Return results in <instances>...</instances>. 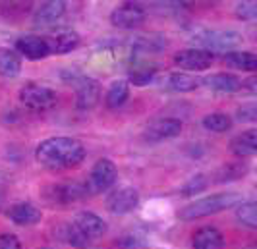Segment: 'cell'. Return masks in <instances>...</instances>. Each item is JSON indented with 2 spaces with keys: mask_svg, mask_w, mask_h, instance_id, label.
Wrapping results in <instances>:
<instances>
[{
  "mask_svg": "<svg viewBox=\"0 0 257 249\" xmlns=\"http://www.w3.org/2000/svg\"><path fill=\"white\" fill-rule=\"evenodd\" d=\"M35 158L47 170H72L85 160V147L74 137H64V135L49 137L37 145Z\"/></svg>",
  "mask_w": 257,
  "mask_h": 249,
  "instance_id": "obj_1",
  "label": "cell"
},
{
  "mask_svg": "<svg viewBox=\"0 0 257 249\" xmlns=\"http://www.w3.org/2000/svg\"><path fill=\"white\" fill-rule=\"evenodd\" d=\"M242 193H236V191H222V193H213V195H207L203 199H195L193 203H188L184 209H180L178 216L180 220H197V218H205L211 214H217L226 209H232L236 205L242 203Z\"/></svg>",
  "mask_w": 257,
  "mask_h": 249,
  "instance_id": "obj_2",
  "label": "cell"
},
{
  "mask_svg": "<svg viewBox=\"0 0 257 249\" xmlns=\"http://www.w3.org/2000/svg\"><path fill=\"white\" fill-rule=\"evenodd\" d=\"M193 45L201 51H230L244 43V37L238 31L230 29H197L190 37Z\"/></svg>",
  "mask_w": 257,
  "mask_h": 249,
  "instance_id": "obj_3",
  "label": "cell"
},
{
  "mask_svg": "<svg viewBox=\"0 0 257 249\" xmlns=\"http://www.w3.org/2000/svg\"><path fill=\"white\" fill-rule=\"evenodd\" d=\"M20 101H22V105L26 106L27 110L45 112V110H51L52 106H56L58 95H56L54 89L47 87V85L29 81L20 89Z\"/></svg>",
  "mask_w": 257,
  "mask_h": 249,
  "instance_id": "obj_4",
  "label": "cell"
},
{
  "mask_svg": "<svg viewBox=\"0 0 257 249\" xmlns=\"http://www.w3.org/2000/svg\"><path fill=\"white\" fill-rule=\"evenodd\" d=\"M74 78V87H76V108L81 112H89L101 101V83L97 79L89 78V76H79V74H72Z\"/></svg>",
  "mask_w": 257,
  "mask_h": 249,
  "instance_id": "obj_5",
  "label": "cell"
},
{
  "mask_svg": "<svg viewBox=\"0 0 257 249\" xmlns=\"http://www.w3.org/2000/svg\"><path fill=\"white\" fill-rule=\"evenodd\" d=\"M116 178H118V168L112 160L108 158H101L93 164V168L89 172V178L85 182L87 187V193L95 195V193H103L108 187H112L116 184Z\"/></svg>",
  "mask_w": 257,
  "mask_h": 249,
  "instance_id": "obj_6",
  "label": "cell"
},
{
  "mask_svg": "<svg viewBox=\"0 0 257 249\" xmlns=\"http://www.w3.org/2000/svg\"><path fill=\"white\" fill-rule=\"evenodd\" d=\"M87 195L89 193H87L85 182H77V180L47 185V189L43 191V197L52 205H70V203H76Z\"/></svg>",
  "mask_w": 257,
  "mask_h": 249,
  "instance_id": "obj_7",
  "label": "cell"
},
{
  "mask_svg": "<svg viewBox=\"0 0 257 249\" xmlns=\"http://www.w3.org/2000/svg\"><path fill=\"white\" fill-rule=\"evenodd\" d=\"M145 18H147V12L143 6L126 2V4L116 6L110 12V24L116 29H138L145 24Z\"/></svg>",
  "mask_w": 257,
  "mask_h": 249,
  "instance_id": "obj_8",
  "label": "cell"
},
{
  "mask_svg": "<svg viewBox=\"0 0 257 249\" xmlns=\"http://www.w3.org/2000/svg\"><path fill=\"white\" fill-rule=\"evenodd\" d=\"M182 133V122L176 118H159L151 122L142 133L145 143H161L167 139H174Z\"/></svg>",
  "mask_w": 257,
  "mask_h": 249,
  "instance_id": "obj_9",
  "label": "cell"
},
{
  "mask_svg": "<svg viewBox=\"0 0 257 249\" xmlns=\"http://www.w3.org/2000/svg\"><path fill=\"white\" fill-rule=\"evenodd\" d=\"M104 205H106L108 212H112V214H128L134 209H138L140 193H138V189L128 187V185L126 187H116L106 195Z\"/></svg>",
  "mask_w": 257,
  "mask_h": 249,
  "instance_id": "obj_10",
  "label": "cell"
},
{
  "mask_svg": "<svg viewBox=\"0 0 257 249\" xmlns=\"http://www.w3.org/2000/svg\"><path fill=\"white\" fill-rule=\"evenodd\" d=\"M213 60H215L213 53H207L201 49H186L174 54V64L188 72H203L213 66Z\"/></svg>",
  "mask_w": 257,
  "mask_h": 249,
  "instance_id": "obj_11",
  "label": "cell"
},
{
  "mask_svg": "<svg viewBox=\"0 0 257 249\" xmlns=\"http://www.w3.org/2000/svg\"><path fill=\"white\" fill-rule=\"evenodd\" d=\"M74 224L77 226V230L87 237V239H97V237H103L108 230V226L103 218L91 210H79L74 218Z\"/></svg>",
  "mask_w": 257,
  "mask_h": 249,
  "instance_id": "obj_12",
  "label": "cell"
},
{
  "mask_svg": "<svg viewBox=\"0 0 257 249\" xmlns=\"http://www.w3.org/2000/svg\"><path fill=\"white\" fill-rule=\"evenodd\" d=\"M6 216L14 224H18V226H33V224L41 222L43 212H41L39 207H35L29 201H18V203H14V205L8 207Z\"/></svg>",
  "mask_w": 257,
  "mask_h": 249,
  "instance_id": "obj_13",
  "label": "cell"
},
{
  "mask_svg": "<svg viewBox=\"0 0 257 249\" xmlns=\"http://www.w3.org/2000/svg\"><path fill=\"white\" fill-rule=\"evenodd\" d=\"M16 51L26 56L29 60H41V58H47L51 51H49V45L45 37H39V35H24L16 41Z\"/></svg>",
  "mask_w": 257,
  "mask_h": 249,
  "instance_id": "obj_14",
  "label": "cell"
},
{
  "mask_svg": "<svg viewBox=\"0 0 257 249\" xmlns=\"http://www.w3.org/2000/svg\"><path fill=\"white\" fill-rule=\"evenodd\" d=\"M45 39H47V45H49L51 54L74 53L77 47L81 45V37L77 35L76 31H70V29L58 31V33H54L51 37H45Z\"/></svg>",
  "mask_w": 257,
  "mask_h": 249,
  "instance_id": "obj_15",
  "label": "cell"
},
{
  "mask_svg": "<svg viewBox=\"0 0 257 249\" xmlns=\"http://www.w3.org/2000/svg\"><path fill=\"white\" fill-rule=\"evenodd\" d=\"M66 12V2L62 0H49L45 4H41L35 12L33 24L37 27H49L54 26Z\"/></svg>",
  "mask_w": 257,
  "mask_h": 249,
  "instance_id": "obj_16",
  "label": "cell"
},
{
  "mask_svg": "<svg viewBox=\"0 0 257 249\" xmlns=\"http://www.w3.org/2000/svg\"><path fill=\"white\" fill-rule=\"evenodd\" d=\"M203 85L209 87L215 93H236L242 89V81L236 78L234 74H226V72H219V74H211L203 78Z\"/></svg>",
  "mask_w": 257,
  "mask_h": 249,
  "instance_id": "obj_17",
  "label": "cell"
},
{
  "mask_svg": "<svg viewBox=\"0 0 257 249\" xmlns=\"http://www.w3.org/2000/svg\"><path fill=\"white\" fill-rule=\"evenodd\" d=\"M193 249H222L224 247V237L217 228L203 226L199 228L192 237Z\"/></svg>",
  "mask_w": 257,
  "mask_h": 249,
  "instance_id": "obj_18",
  "label": "cell"
},
{
  "mask_svg": "<svg viewBox=\"0 0 257 249\" xmlns=\"http://www.w3.org/2000/svg\"><path fill=\"white\" fill-rule=\"evenodd\" d=\"M230 151L232 155L244 158V157H253L257 153V131L255 128L244 131L240 135H236L230 141Z\"/></svg>",
  "mask_w": 257,
  "mask_h": 249,
  "instance_id": "obj_19",
  "label": "cell"
},
{
  "mask_svg": "<svg viewBox=\"0 0 257 249\" xmlns=\"http://www.w3.org/2000/svg\"><path fill=\"white\" fill-rule=\"evenodd\" d=\"M224 64L242 70V72H255L257 70V56L249 51H230L224 54Z\"/></svg>",
  "mask_w": 257,
  "mask_h": 249,
  "instance_id": "obj_20",
  "label": "cell"
},
{
  "mask_svg": "<svg viewBox=\"0 0 257 249\" xmlns=\"http://www.w3.org/2000/svg\"><path fill=\"white\" fill-rule=\"evenodd\" d=\"M130 97V83L120 79V81H114L108 89H106V95H104V105L108 110H116L128 101Z\"/></svg>",
  "mask_w": 257,
  "mask_h": 249,
  "instance_id": "obj_21",
  "label": "cell"
},
{
  "mask_svg": "<svg viewBox=\"0 0 257 249\" xmlns=\"http://www.w3.org/2000/svg\"><path fill=\"white\" fill-rule=\"evenodd\" d=\"M22 72V58L16 51L0 49V76L12 79L18 78Z\"/></svg>",
  "mask_w": 257,
  "mask_h": 249,
  "instance_id": "obj_22",
  "label": "cell"
},
{
  "mask_svg": "<svg viewBox=\"0 0 257 249\" xmlns=\"http://www.w3.org/2000/svg\"><path fill=\"white\" fill-rule=\"evenodd\" d=\"M56 237H60L64 243L72 245V247H77V249H85L91 243V239H87V237L83 236V234L77 230V226L74 222L58 226V228H56Z\"/></svg>",
  "mask_w": 257,
  "mask_h": 249,
  "instance_id": "obj_23",
  "label": "cell"
},
{
  "mask_svg": "<svg viewBox=\"0 0 257 249\" xmlns=\"http://www.w3.org/2000/svg\"><path fill=\"white\" fill-rule=\"evenodd\" d=\"M155 76H157V66L145 64V62L136 64L132 70H130V74H128L130 83H134V85H138V87L149 85V83L155 79Z\"/></svg>",
  "mask_w": 257,
  "mask_h": 249,
  "instance_id": "obj_24",
  "label": "cell"
},
{
  "mask_svg": "<svg viewBox=\"0 0 257 249\" xmlns=\"http://www.w3.org/2000/svg\"><path fill=\"white\" fill-rule=\"evenodd\" d=\"M215 174H217L215 182H219V184H224V182H234V180H240V178H244L245 174H247V164L242 162V160L228 162V164H224L222 168H219Z\"/></svg>",
  "mask_w": 257,
  "mask_h": 249,
  "instance_id": "obj_25",
  "label": "cell"
},
{
  "mask_svg": "<svg viewBox=\"0 0 257 249\" xmlns=\"http://www.w3.org/2000/svg\"><path fill=\"white\" fill-rule=\"evenodd\" d=\"M203 128L209 131H215V133H224L232 128V118L224 112H213V114H207L201 120Z\"/></svg>",
  "mask_w": 257,
  "mask_h": 249,
  "instance_id": "obj_26",
  "label": "cell"
},
{
  "mask_svg": "<svg viewBox=\"0 0 257 249\" xmlns=\"http://www.w3.org/2000/svg\"><path fill=\"white\" fill-rule=\"evenodd\" d=\"M168 45V41L165 37H161V35H149V37H138V39L134 41V51H138V53H159V51H163L165 47Z\"/></svg>",
  "mask_w": 257,
  "mask_h": 249,
  "instance_id": "obj_27",
  "label": "cell"
},
{
  "mask_svg": "<svg viewBox=\"0 0 257 249\" xmlns=\"http://www.w3.org/2000/svg\"><path fill=\"white\" fill-rule=\"evenodd\" d=\"M236 218L238 222L244 224L245 228L255 230L257 228V203L255 201H245L236 207Z\"/></svg>",
  "mask_w": 257,
  "mask_h": 249,
  "instance_id": "obj_28",
  "label": "cell"
},
{
  "mask_svg": "<svg viewBox=\"0 0 257 249\" xmlns=\"http://www.w3.org/2000/svg\"><path fill=\"white\" fill-rule=\"evenodd\" d=\"M197 79L192 78V76H188V74H180V72H176V74H170L168 76V87L172 89V91H178V93H190L193 89H197Z\"/></svg>",
  "mask_w": 257,
  "mask_h": 249,
  "instance_id": "obj_29",
  "label": "cell"
},
{
  "mask_svg": "<svg viewBox=\"0 0 257 249\" xmlns=\"http://www.w3.org/2000/svg\"><path fill=\"white\" fill-rule=\"evenodd\" d=\"M207 176H203V174H195L193 178H190L186 184L182 185V189H180V193L184 197H193V195H197V193H201L203 189L207 187Z\"/></svg>",
  "mask_w": 257,
  "mask_h": 249,
  "instance_id": "obj_30",
  "label": "cell"
},
{
  "mask_svg": "<svg viewBox=\"0 0 257 249\" xmlns=\"http://www.w3.org/2000/svg\"><path fill=\"white\" fill-rule=\"evenodd\" d=\"M234 14L238 20H244V22H249V20H255L257 16V4L253 0H245V2H238L236 8H234Z\"/></svg>",
  "mask_w": 257,
  "mask_h": 249,
  "instance_id": "obj_31",
  "label": "cell"
},
{
  "mask_svg": "<svg viewBox=\"0 0 257 249\" xmlns=\"http://www.w3.org/2000/svg\"><path fill=\"white\" fill-rule=\"evenodd\" d=\"M236 120L238 122H247L253 124L257 120V105L255 103H245L236 110Z\"/></svg>",
  "mask_w": 257,
  "mask_h": 249,
  "instance_id": "obj_32",
  "label": "cell"
},
{
  "mask_svg": "<svg viewBox=\"0 0 257 249\" xmlns=\"http://www.w3.org/2000/svg\"><path fill=\"white\" fill-rule=\"evenodd\" d=\"M0 249H22V241L10 232H4L0 234Z\"/></svg>",
  "mask_w": 257,
  "mask_h": 249,
  "instance_id": "obj_33",
  "label": "cell"
},
{
  "mask_svg": "<svg viewBox=\"0 0 257 249\" xmlns=\"http://www.w3.org/2000/svg\"><path fill=\"white\" fill-rule=\"evenodd\" d=\"M242 87H245L251 95H255L257 93V78H253V76H251V78H247L244 83H242Z\"/></svg>",
  "mask_w": 257,
  "mask_h": 249,
  "instance_id": "obj_34",
  "label": "cell"
},
{
  "mask_svg": "<svg viewBox=\"0 0 257 249\" xmlns=\"http://www.w3.org/2000/svg\"><path fill=\"white\" fill-rule=\"evenodd\" d=\"M0 182H4V174L2 172H0Z\"/></svg>",
  "mask_w": 257,
  "mask_h": 249,
  "instance_id": "obj_35",
  "label": "cell"
},
{
  "mask_svg": "<svg viewBox=\"0 0 257 249\" xmlns=\"http://www.w3.org/2000/svg\"><path fill=\"white\" fill-rule=\"evenodd\" d=\"M41 249H52V247H41Z\"/></svg>",
  "mask_w": 257,
  "mask_h": 249,
  "instance_id": "obj_36",
  "label": "cell"
}]
</instances>
